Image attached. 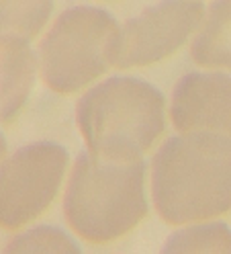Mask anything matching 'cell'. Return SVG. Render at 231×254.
I'll list each match as a JSON object with an SVG mask.
<instances>
[{"label":"cell","instance_id":"obj_13","mask_svg":"<svg viewBox=\"0 0 231 254\" xmlns=\"http://www.w3.org/2000/svg\"><path fill=\"white\" fill-rule=\"evenodd\" d=\"M4 154H6V141H4L2 133H0V162L4 160Z\"/></svg>","mask_w":231,"mask_h":254},{"label":"cell","instance_id":"obj_1","mask_svg":"<svg viewBox=\"0 0 231 254\" xmlns=\"http://www.w3.org/2000/svg\"><path fill=\"white\" fill-rule=\"evenodd\" d=\"M151 199L168 224H192L231 209V137L180 133L151 160Z\"/></svg>","mask_w":231,"mask_h":254},{"label":"cell","instance_id":"obj_10","mask_svg":"<svg viewBox=\"0 0 231 254\" xmlns=\"http://www.w3.org/2000/svg\"><path fill=\"white\" fill-rule=\"evenodd\" d=\"M53 0H0V39L31 41L49 21Z\"/></svg>","mask_w":231,"mask_h":254},{"label":"cell","instance_id":"obj_6","mask_svg":"<svg viewBox=\"0 0 231 254\" xmlns=\"http://www.w3.org/2000/svg\"><path fill=\"white\" fill-rule=\"evenodd\" d=\"M205 8L196 0H162L129 19L113 43V66L119 70L156 64L201 27Z\"/></svg>","mask_w":231,"mask_h":254},{"label":"cell","instance_id":"obj_12","mask_svg":"<svg viewBox=\"0 0 231 254\" xmlns=\"http://www.w3.org/2000/svg\"><path fill=\"white\" fill-rule=\"evenodd\" d=\"M4 252H80L68 234L53 226H37L14 236L6 244Z\"/></svg>","mask_w":231,"mask_h":254},{"label":"cell","instance_id":"obj_5","mask_svg":"<svg viewBox=\"0 0 231 254\" xmlns=\"http://www.w3.org/2000/svg\"><path fill=\"white\" fill-rule=\"evenodd\" d=\"M68 168V152L35 141L0 162V228L17 230L51 205Z\"/></svg>","mask_w":231,"mask_h":254},{"label":"cell","instance_id":"obj_11","mask_svg":"<svg viewBox=\"0 0 231 254\" xmlns=\"http://www.w3.org/2000/svg\"><path fill=\"white\" fill-rule=\"evenodd\" d=\"M162 252H231V228L225 224H196L174 232Z\"/></svg>","mask_w":231,"mask_h":254},{"label":"cell","instance_id":"obj_3","mask_svg":"<svg viewBox=\"0 0 231 254\" xmlns=\"http://www.w3.org/2000/svg\"><path fill=\"white\" fill-rule=\"evenodd\" d=\"M145 162L104 160L88 150L76 158L64 195L68 226L88 242H111L147 213Z\"/></svg>","mask_w":231,"mask_h":254},{"label":"cell","instance_id":"obj_4","mask_svg":"<svg viewBox=\"0 0 231 254\" xmlns=\"http://www.w3.org/2000/svg\"><path fill=\"white\" fill-rule=\"evenodd\" d=\"M115 19L94 6L64 10L39 45L43 82L55 92H74L113 66Z\"/></svg>","mask_w":231,"mask_h":254},{"label":"cell","instance_id":"obj_8","mask_svg":"<svg viewBox=\"0 0 231 254\" xmlns=\"http://www.w3.org/2000/svg\"><path fill=\"white\" fill-rule=\"evenodd\" d=\"M37 58L29 41L0 39V121H8L25 105L35 82Z\"/></svg>","mask_w":231,"mask_h":254},{"label":"cell","instance_id":"obj_9","mask_svg":"<svg viewBox=\"0 0 231 254\" xmlns=\"http://www.w3.org/2000/svg\"><path fill=\"white\" fill-rule=\"evenodd\" d=\"M194 64L231 72V0H215L190 45Z\"/></svg>","mask_w":231,"mask_h":254},{"label":"cell","instance_id":"obj_2","mask_svg":"<svg viewBox=\"0 0 231 254\" xmlns=\"http://www.w3.org/2000/svg\"><path fill=\"white\" fill-rule=\"evenodd\" d=\"M162 92L145 80L115 76L92 86L76 107V121L90 154L129 162L141 158L166 125Z\"/></svg>","mask_w":231,"mask_h":254},{"label":"cell","instance_id":"obj_7","mask_svg":"<svg viewBox=\"0 0 231 254\" xmlns=\"http://www.w3.org/2000/svg\"><path fill=\"white\" fill-rule=\"evenodd\" d=\"M170 119L180 133H219L231 137V76L192 72L174 86Z\"/></svg>","mask_w":231,"mask_h":254}]
</instances>
